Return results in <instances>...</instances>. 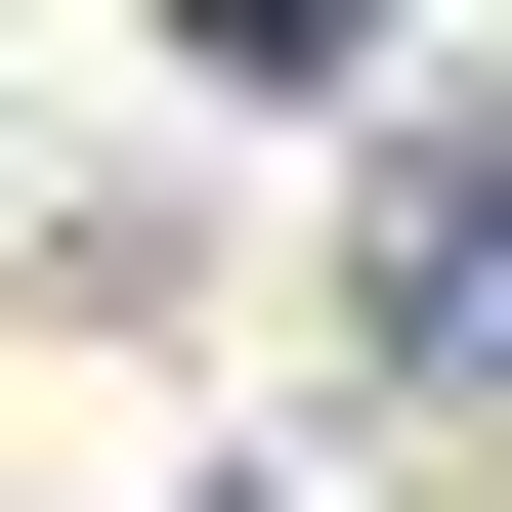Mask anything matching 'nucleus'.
<instances>
[{"label":"nucleus","mask_w":512,"mask_h":512,"mask_svg":"<svg viewBox=\"0 0 512 512\" xmlns=\"http://www.w3.org/2000/svg\"><path fill=\"white\" fill-rule=\"evenodd\" d=\"M384 299H427V342L512 384V171H427V214H384Z\"/></svg>","instance_id":"nucleus-1"},{"label":"nucleus","mask_w":512,"mask_h":512,"mask_svg":"<svg viewBox=\"0 0 512 512\" xmlns=\"http://www.w3.org/2000/svg\"><path fill=\"white\" fill-rule=\"evenodd\" d=\"M171 43H256V86H342V43H384V0H171Z\"/></svg>","instance_id":"nucleus-2"}]
</instances>
